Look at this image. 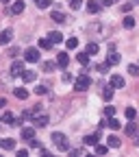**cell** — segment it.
I'll return each mask as SVG.
<instances>
[{
	"label": "cell",
	"mask_w": 139,
	"mask_h": 157,
	"mask_svg": "<svg viewBox=\"0 0 139 157\" xmlns=\"http://www.w3.org/2000/svg\"><path fill=\"white\" fill-rule=\"evenodd\" d=\"M52 142H54V146L59 148V151H70V142H68V137H65V133H61V131H54L52 133Z\"/></svg>",
	"instance_id": "6da1fadb"
},
{
	"label": "cell",
	"mask_w": 139,
	"mask_h": 157,
	"mask_svg": "<svg viewBox=\"0 0 139 157\" xmlns=\"http://www.w3.org/2000/svg\"><path fill=\"white\" fill-rule=\"evenodd\" d=\"M89 85H91V78H89V74H81L74 81V87H76V92H85V90H89Z\"/></svg>",
	"instance_id": "7a4b0ae2"
},
{
	"label": "cell",
	"mask_w": 139,
	"mask_h": 157,
	"mask_svg": "<svg viewBox=\"0 0 139 157\" xmlns=\"http://www.w3.org/2000/svg\"><path fill=\"white\" fill-rule=\"evenodd\" d=\"M24 61H28V63H37V61H39L37 48H26V50H24Z\"/></svg>",
	"instance_id": "3957f363"
},
{
	"label": "cell",
	"mask_w": 139,
	"mask_h": 157,
	"mask_svg": "<svg viewBox=\"0 0 139 157\" xmlns=\"http://www.w3.org/2000/svg\"><path fill=\"white\" fill-rule=\"evenodd\" d=\"M33 122H35V127H39V129H44V127H48V122H50V118H48L46 113H37Z\"/></svg>",
	"instance_id": "277c9868"
},
{
	"label": "cell",
	"mask_w": 139,
	"mask_h": 157,
	"mask_svg": "<svg viewBox=\"0 0 139 157\" xmlns=\"http://www.w3.org/2000/svg\"><path fill=\"white\" fill-rule=\"evenodd\" d=\"M24 70H26V68H24V61H13V66H11V76H22Z\"/></svg>",
	"instance_id": "5b68a950"
},
{
	"label": "cell",
	"mask_w": 139,
	"mask_h": 157,
	"mask_svg": "<svg viewBox=\"0 0 139 157\" xmlns=\"http://www.w3.org/2000/svg\"><path fill=\"white\" fill-rule=\"evenodd\" d=\"M57 66L59 68H68L70 66V55L68 52H59L57 55Z\"/></svg>",
	"instance_id": "8992f818"
},
{
	"label": "cell",
	"mask_w": 139,
	"mask_h": 157,
	"mask_svg": "<svg viewBox=\"0 0 139 157\" xmlns=\"http://www.w3.org/2000/svg\"><path fill=\"white\" fill-rule=\"evenodd\" d=\"M11 39H13V31H11V29H5L2 33H0V44H2V46L9 44Z\"/></svg>",
	"instance_id": "52a82bcc"
},
{
	"label": "cell",
	"mask_w": 139,
	"mask_h": 157,
	"mask_svg": "<svg viewBox=\"0 0 139 157\" xmlns=\"http://www.w3.org/2000/svg\"><path fill=\"white\" fill-rule=\"evenodd\" d=\"M111 87H115V90L124 87V76H120V74H113V76H111Z\"/></svg>",
	"instance_id": "ba28073f"
},
{
	"label": "cell",
	"mask_w": 139,
	"mask_h": 157,
	"mask_svg": "<svg viewBox=\"0 0 139 157\" xmlns=\"http://www.w3.org/2000/svg\"><path fill=\"white\" fill-rule=\"evenodd\" d=\"M107 144H109L111 148H120V146H122V140H120L117 135H109V137H107Z\"/></svg>",
	"instance_id": "9c48e42d"
},
{
	"label": "cell",
	"mask_w": 139,
	"mask_h": 157,
	"mask_svg": "<svg viewBox=\"0 0 139 157\" xmlns=\"http://www.w3.org/2000/svg\"><path fill=\"white\" fill-rule=\"evenodd\" d=\"M48 39H50L52 44H61L63 42V35L59 33V31H52V33H48Z\"/></svg>",
	"instance_id": "30bf717a"
},
{
	"label": "cell",
	"mask_w": 139,
	"mask_h": 157,
	"mask_svg": "<svg viewBox=\"0 0 139 157\" xmlns=\"http://www.w3.org/2000/svg\"><path fill=\"white\" fill-rule=\"evenodd\" d=\"M98 140H100V137H98V133H96V135H85L83 144H85V146H96V144H98Z\"/></svg>",
	"instance_id": "8fae6325"
},
{
	"label": "cell",
	"mask_w": 139,
	"mask_h": 157,
	"mask_svg": "<svg viewBox=\"0 0 139 157\" xmlns=\"http://www.w3.org/2000/svg\"><path fill=\"white\" fill-rule=\"evenodd\" d=\"M35 76H37V72H35V70H24V72H22V81L31 83V81H35Z\"/></svg>",
	"instance_id": "7c38bea8"
},
{
	"label": "cell",
	"mask_w": 139,
	"mask_h": 157,
	"mask_svg": "<svg viewBox=\"0 0 139 157\" xmlns=\"http://www.w3.org/2000/svg\"><path fill=\"white\" fill-rule=\"evenodd\" d=\"M22 137L31 142L33 137H35V129H33V127H24V129H22Z\"/></svg>",
	"instance_id": "4fadbf2b"
},
{
	"label": "cell",
	"mask_w": 139,
	"mask_h": 157,
	"mask_svg": "<svg viewBox=\"0 0 139 157\" xmlns=\"http://www.w3.org/2000/svg\"><path fill=\"white\" fill-rule=\"evenodd\" d=\"M2 148L5 151H13L15 148V140H13V137H5V140H2Z\"/></svg>",
	"instance_id": "5bb4252c"
},
{
	"label": "cell",
	"mask_w": 139,
	"mask_h": 157,
	"mask_svg": "<svg viewBox=\"0 0 139 157\" xmlns=\"http://www.w3.org/2000/svg\"><path fill=\"white\" fill-rule=\"evenodd\" d=\"M13 94H15V98H20V101H26V98H28V92H26L24 87H17Z\"/></svg>",
	"instance_id": "9a60e30c"
},
{
	"label": "cell",
	"mask_w": 139,
	"mask_h": 157,
	"mask_svg": "<svg viewBox=\"0 0 139 157\" xmlns=\"http://www.w3.org/2000/svg\"><path fill=\"white\" fill-rule=\"evenodd\" d=\"M11 11H13L15 15H20V13H22V11H24V2H22V0H17V2H13V7H11Z\"/></svg>",
	"instance_id": "2e32d148"
},
{
	"label": "cell",
	"mask_w": 139,
	"mask_h": 157,
	"mask_svg": "<svg viewBox=\"0 0 139 157\" xmlns=\"http://www.w3.org/2000/svg\"><path fill=\"white\" fill-rule=\"evenodd\" d=\"M107 124H109V127H111L113 131H117V129H122V122L117 120V118H113V116L109 118V122H107Z\"/></svg>",
	"instance_id": "e0dca14e"
},
{
	"label": "cell",
	"mask_w": 139,
	"mask_h": 157,
	"mask_svg": "<svg viewBox=\"0 0 139 157\" xmlns=\"http://www.w3.org/2000/svg\"><path fill=\"white\" fill-rule=\"evenodd\" d=\"M87 11H89V13H98V11H100V2L89 0V2H87Z\"/></svg>",
	"instance_id": "ac0fdd59"
},
{
	"label": "cell",
	"mask_w": 139,
	"mask_h": 157,
	"mask_svg": "<svg viewBox=\"0 0 139 157\" xmlns=\"http://www.w3.org/2000/svg\"><path fill=\"white\" fill-rule=\"evenodd\" d=\"M89 57H91V55H89L87 50H85V52H78V63L87 66V63H89Z\"/></svg>",
	"instance_id": "d6986e66"
},
{
	"label": "cell",
	"mask_w": 139,
	"mask_h": 157,
	"mask_svg": "<svg viewBox=\"0 0 139 157\" xmlns=\"http://www.w3.org/2000/svg\"><path fill=\"white\" fill-rule=\"evenodd\" d=\"M2 122H5V124H15V116H13L11 111H7V113L2 116Z\"/></svg>",
	"instance_id": "ffe728a7"
},
{
	"label": "cell",
	"mask_w": 139,
	"mask_h": 157,
	"mask_svg": "<svg viewBox=\"0 0 139 157\" xmlns=\"http://www.w3.org/2000/svg\"><path fill=\"white\" fill-rule=\"evenodd\" d=\"M107 63H109V66L120 63V55H117V52H111V55H109V59H107Z\"/></svg>",
	"instance_id": "44dd1931"
},
{
	"label": "cell",
	"mask_w": 139,
	"mask_h": 157,
	"mask_svg": "<svg viewBox=\"0 0 139 157\" xmlns=\"http://www.w3.org/2000/svg\"><path fill=\"white\" fill-rule=\"evenodd\" d=\"M50 17H52V20H54V22H59V24H61V22H65V15H63V13H61V11H54V13H52V15H50Z\"/></svg>",
	"instance_id": "7402d4cb"
},
{
	"label": "cell",
	"mask_w": 139,
	"mask_h": 157,
	"mask_svg": "<svg viewBox=\"0 0 139 157\" xmlns=\"http://www.w3.org/2000/svg\"><path fill=\"white\" fill-rule=\"evenodd\" d=\"M39 48H42V50H50L52 42H50V39H39Z\"/></svg>",
	"instance_id": "603a6c76"
},
{
	"label": "cell",
	"mask_w": 139,
	"mask_h": 157,
	"mask_svg": "<svg viewBox=\"0 0 139 157\" xmlns=\"http://www.w3.org/2000/svg\"><path fill=\"white\" fill-rule=\"evenodd\" d=\"M65 46H68L70 50H74V48L78 46V39H76V37H70V39H65Z\"/></svg>",
	"instance_id": "cb8c5ba5"
},
{
	"label": "cell",
	"mask_w": 139,
	"mask_h": 157,
	"mask_svg": "<svg viewBox=\"0 0 139 157\" xmlns=\"http://www.w3.org/2000/svg\"><path fill=\"white\" fill-rule=\"evenodd\" d=\"M107 151H109V144L104 146V144H96V155H107Z\"/></svg>",
	"instance_id": "d4e9b609"
},
{
	"label": "cell",
	"mask_w": 139,
	"mask_h": 157,
	"mask_svg": "<svg viewBox=\"0 0 139 157\" xmlns=\"http://www.w3.org/2000/svg\"><path fill=\"white\" fill-rule=\"evenodd\" d=\"M102 98H104V101H111V98H113V87L111 85L107 90H102Z\"/></svg>",
	"instance_id": "484cf974"
},
{
	"label": "cell",
	"mask_w": 139,
	"mask_h": 157,
	"mask_svg": "<svg viewBox=\"0 0 139 157\" xmlns=\"http://www.w3.org/2000/svg\"><path fill=\"white\" fill-rule=\"evenodd\" d=\"M50 2H52V0H35V5H37L39 9H48Z\"/></svg>",
	"instance_id": "4316f807"
},
{
	"label": "cell",
	"mask_w": 139,
	"mask_h": 157,
	"mask_svg": "<svg viewBox=\"0 0 139 157\" xmlns=\"http://www.w3.org/2000/svg\"><path fill=\"white\" fill-rule=\"evenodd\" d=\"M133 26H135V17L126 15V17H124V29H133Z\"/></svg>",
	"instance_id": "83f0119b"
},
{
	"label": "cell",
	"mask_w": 139,
	"mask_h": 157,
	"mask_svg": "<svg viewBox=\"0 0 139 157\" xmlns=\"http://www.w3.org/2000/svg\"><path fill=\"white\" fill-rule=\"evenodd\" d=\"M85 50H87L89 55H96V52H98V44H93V42H91V44H87V48H85Z\"/></svg>",
	"instance_id": "f1b7e54d"
},
{
	"label": "cell",
	"mask_w": 139,
	"mask_h": 157,
	"mask_svg": "<svg viewBox=\"0 0 139 157\" xmlns=\"http://www.w3.org/2000/svg\"><path fill=\"white\" fill-rule=\"evenodd\" d=\"M42 68H44V72H52L54 63H52V61H44V63H42Z\"/></svg>",
	"instance_id": "f546056e"
},
{
	"label": "cell",
	"mask_w": 139,
	"mask_h": 157,
	"mask_svg": "<svg viewBox=\"0 0 139 157\" xmlns=\"http://www.w3.org/2000/svg\"><path fill=\"white\" fill-rule=\"evenodd\" d=\"M128 72H130L133 76H139V66H135V63H130V66H128Z\"/></svg>",
	"instance_id": "4dcf8cb0"
},
{
	"label": "cell",
	"mask_w": 139,
	"mask_h": 157,
	"mask_svg": "<svg viewBox=\"0 0 139 157\" xmlns=\"http://www.w3.org/2000/svg\"><path fill=\"white\" fill-rule=\"evenodd\" d=\"M135 131H137L135 122H128V124H126V133H128V135H135Z\"/></svg>",
	"instance_id": "1f68e13d"
},
{
	"label": "cell",
	"mask_w": 139,
	"mask_h": 157,
	"mask_svg": "<svg viewBox=\"0 0 139 157\" xmlns=\"http://www.w3.org/2000/svg\"><path fill=\"white\" fill-rule=\"evenodd\" d=\"M135 116H137V111H135L133 107H128V109H126V118H128V120H135Z\"/></svg>",
	"instance_id": "d6a6232c"
},
{
	"label": "cell",
	"mask_w": 139,
	"mask_h": 157,
	"mask_svg": "<svg viewBox=\"0 0 139 157\" xmlns=\"http://www.w3.org/2000/svg\"><path fill=\"white\" fill-rule=\"evenodd\" d=\"M35 94H48V87L46 85H37L35 87Z\"/></svg>",
	"instance_id": "836d02e7"
},
{
	"label": "cell",
	"mask_w": 139,
	"mask_h": 157,
	"mask_svg": "<svg viewBox=\"0 0 139 157\" xmlns=\"http://www.w3.org/2000/svg\"><path fill=\"white\" fill-rule=\"evenodd\" d=\"M68 2H70V7H72V9H78V7L83 5V0H68Z\"/></svg>",
	"instance_id": "e575fe53"
},
{
	"label": "cell",
	"mask_w": 139,
	"mask_h": 157,
	"mask_svg": "<svg viewBox=\"0 0 139 157\" xmlns=\"http://www.w3.org/2000/svg\"><path fill=\"white\" fill-rule=\"evenodd\" d=\"M109 68H111V66H109V63L104 61V63H100V66H98V72H102V74H104V72H107Z\"/></svg>",
	"instance_id": "d590c367"
},
{
	"label": "cell",
	"mask_w": 139,
	"mask_h": 157,
	"mask_svg": "<svg viewBox=\"0 0 139 157\" xmlns=\"http://www.w3.org/2000/svg\"><path fill=\"white\" fill-rule=\"evenodd\" d=\"M17 52H20L17 48H9V57H17Z\"/></svg>",
	"instance_id": "8d00e7d4"
},
{
	"label": "cell",
	"mask_w": 139,
	"mask_h": 157,
	"mask_svg": "<svg viewBox=\"0 0 139 157\" xmlns=\"http://www.w3.org/2000/svg\"><path fill=\"white\" fill-rule=\"evenodd\" d=\"M104 113H107V116H109V118H111V116H113V113H115V109H113V107H107V109H104Z\"/></svg>",
	"instance_id": "74e56055"
},
{
	"label": "cell",
	"mask_w": 139,
	"mask_h": 157,
	"mask_svg": "<svg viewBox=\"0 0 139 157\" xmlns=\"http://www.w3.org/2000/svg\"><path fill=\"white\" fill-rule=\"evenodd\" d=\"M100 5H107V7H111V5H115V0H100Z\"/></svg>",
	"instance_id": "f35d334b"
},
{
	"label": "cell",
	"mask_w": 139,
	"mask_h": 157,
	"mask_svg": "<svg viewBox=\"0 0 139 157\" xmlns=\"http://www.w3.org/2000/svg\"><path fill=\"white\" fill-rule=\"evenodd\" d=\"M63 81H65V83H68V81H72V74H70V72H65V74H63Z\"/></svg>",
	"instance_id": "ab89813d"
},
{
	"label": "cell",
	"mask_w": 139,
	"mask_h": 157,
	"mask_svg": "<svg viewBox=\"0 0 139 157\" xmlns=\"http://www.w3.org/2000/svg\"><path fill=\"white\" fill-rule=\"evenodd\" d=\"M31 146H33V148H39V142L35 140V137H33V140H31Z\"/></svg>",
	"instance_id": "60d3db41"
},
{
	"label": "cell",
	"mask_w": 139,
	"mask_h": 157,
	"mask_svg": "<svg viewBox=\"0 0 139 157\" xmlns=\"http://www.w3.org/2000/svg\"><path fill=\"white\" fill-rule=\"evenodd\" d=\"M130 9H133V5H130V2H126V5L122 7V11H130Z\"/></svg>",
	"instance_id": "b9f144b4"
},
{
	"label": "cell",
	"mask_w": 139,
	"mask_h": 157,
	"mask_svg": "<svg viewBox=\"0 0 139 157\" xmlns=\"http://www.w3.org/2000/svg\"><path fill=\"white\" fill-rule=\"evenodd\" d=\"M5 105H7V101H5V98H0V109H2Z\"/></svg>",
	"instance_id": "7bdbcfd3"
},
{
	"label": "cell",
	"mask_w": 139,
	"mask_h": 157,
	"mask_svg": "<svg viewBox=\"0 0 139 157\" xmlns=\"http://www.w3.org/2000/svg\"><path fill=\"white\" fill-rule=\"evenodd\" d=\"M128 2H130V5L135 7V5H139V0H128Z\"/></svg>",
	"instance_id": "ee69618b"
},
{
	"label": "cell",
	"mask_w": 139,
	"mask_h": 157,
	"mask_svg": "<svg viewBox=\"0 0 139 157\" xmlns=\"http://www.w3.org/2000/svg\"><path fill=\"white\" fill-rule=\"evenodd\" d=\"M0 2H2V5H9V2H11V0H0Z\"/></svg>",
	"instance_id": "f6af8a7d"
},
{
	"label": "cell",
	"mask_w": 139,
	"mask_h": 157,
	"mask_svg": "<svg viewBox=\"0 0 139 157\" xmlns=\"http://www.w3.org/2000/svg\"><path fill=\"white\" fill-rule=\"evenodd\" d=\"M0 146H2V140H0Z\"/></svg>",
	"instance_id": "bcb514c9"
}]
</instances>
